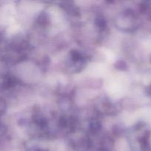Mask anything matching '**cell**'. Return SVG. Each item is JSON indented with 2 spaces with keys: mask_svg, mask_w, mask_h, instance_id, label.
Wrapping results in <instances>:
<instances>
[{
  "mask_svg": "<svg viewBox=\"0 0 151 151\" xmlns=\"http://www.w3.org/2000/svg\"><path fill=\"white\" fill-rule=\"evenodd\" d=\"M100 127H101V125H100V122H97V121L96 120L92 121V122H91V124H90V128H91V131L94 133L97 132V131H100Z\"/></svg>",
  "mask_w": 151,
  "mask_h": 151,
  "instance_id": "1",
  "label": "cell"
},
{
  "mask_svg": "<svg viewBox=\"0 0 151 151\" xmlns=\"http://www.w3.org/2000/svg\"><path fill=\"white\" fill-rule=\"evenodd\" d=\"M96 23H97V26H99L100 27H104L106 26V20L103 17L97 18L96 20Z\"/></svg>",
  "mask_w": 151,
  "mask_h": 151,
  "instance_id": "2",
  "label": "cell"
},
{
  "mask_svg": "<svg viewBox=\"0 0 151 151\" xmlns=\"http://www.w3.org/2000/svg\"><path fill=\"white\" fill-rule=\"evenodd\" d=\"M5 111V103L1 99H0V114H2Z\"/></svg>",
  "mask_w": 151,
  "mask_h": 151,
  "instance_id": "3",
  "label": "cell"
},
{
  "mask_svg": "<svg viewBox=\"0 0 151 151\" xmlns=\"http://www.w3.org/2000/svg\"><path fill=\"white\" fill-rule=\"evenodd\" d=\"M47 16H45L44 14H42L41 16H39V22H41V23H45V22H47Z\"/></svg>",
  "mask_w": 151,
  "mask_h": 151,
  "instance_id": "4",
  "label": "cell"
}]
</instances>
